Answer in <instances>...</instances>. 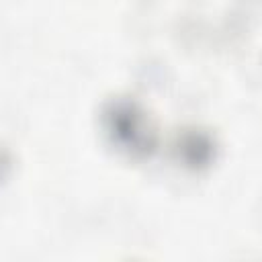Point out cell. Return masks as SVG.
<instances>
[{"instance_id":"1","label":"cell","mask_w":262,"mask_h":262,"mask_svg":"<svg viewBox=\"0 0 262 262\" xmlns=\"http://www.w3.org/2000/svg\"><path fill=\"white\" fill-rule=\"evenodd\" d=\"M111 121H113V131L119 139H123L131 145H137L139 139H143V135L137 131L139 129V117L133 111V106H129V104L117 106L111 115Z\"/></svg>"},{"instance_id":"2","label":"cell","mask_w":262,"mask_h":262,"mask_svg":"<svg viewBox=\"0 0 262 262\" xmlns=\"http://www.w3.org/2000/svg\"><path fill=\"white\" fill-rule=\"evenodd\" d=\"M182 151H184L186 160L199 162V164L205 162L207 156L211 154L207 139L201 137V135H188V137H184V141H182Z\"/></svg>"}]
</instances>
